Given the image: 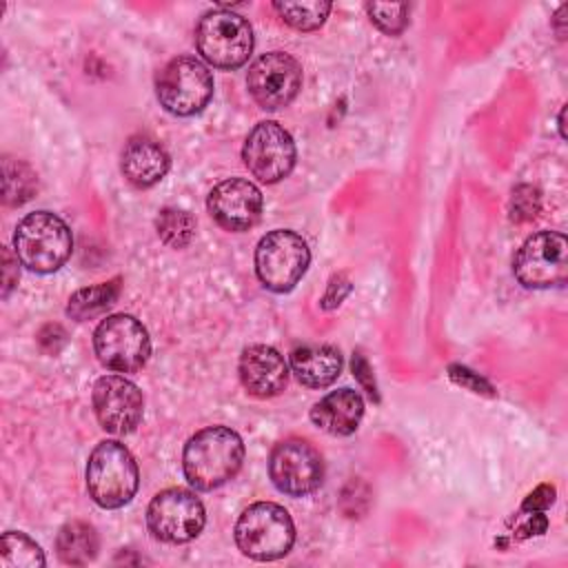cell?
<instances>
[{
  "mask_svg": "<svg viewBox=\"0 0 568 568\" xmlns=\"http://www.w3.org/2000/svg\"><path fill=\"white\" fill-rule=\"evenodd\" d=\"M42 548L20 530H7L0 539V566L2 568H40L44 566Z\"/></svg>",
  "mask_w": 568,
  "mask_h": 568,
  "instance_id": "obj_22",
  "label": "cell"
},
{
  "mask_svg": "<svg viewBox=\"0 0 568 568\" xmlns=\"http://www.w3.org/2000/svg\"><path fill=\"white\" fill-rule=\"evenodd\" d=\"M331 2L315 0V2H273V9L280 18L297 29V31H315L324 24L326 16L331 13Z\"/></svg>",
  "mask_w": 568,
  "mask_h": 568,
  "instance_id": "obj_24",
  "label": "cell"
},
{
  "mask_svg": "<svg viewBox=\"0 0 568 568\" xmlns=\"http://www.w3.org/2000/svg\"><path fill=\"white\" fill-rule=\"evenodd\" d=\"M237 548L255 561H273L295 544V524L288 510L273 501H257L242 510L235 521Z\"/></svg>",
  "mask_w": 568,
  "mask_h": 568,
  "instance_id": "obj_4",
  "label": "cell"
},
{
  "mask_svg": "<svg viewBox=\"0 0 568 568\" xmlns=\"http://www.w3.org/2000/svg\"><path fill=\"white\" fill-rule=\"evenodd\" d=\"M568 11V7L564 4L557 13H555V18H552V27H555V31H557V36L564 40V29H561V22H564V13Z\"/></svg>",
  "mask_w": 568,
  "mask_h": 568,
  "instance_id": "obj_32",
  "label": "cell"
},
{
  "mask_svg": "<svg viewBox=\"0 0 568 568\" xmlns=\"http://www.w3.org/2000/svg\"><path fill=\"white\" fill-rule=\"evenodd\" d=\"M244 464V442L229 426L197 430L182 453L186 481L195 490H213L233 479Z\"/></svg>",
  "mask_w": 568,
  "mask_h": 568,
  "instance_id": "obj_1",
  "label": "cell"
},
{
  "mask_svg": "<svg viewBox=\"0 0 568 568\" xmlns=\"http://www.w3.org/2000/svg\"><path fill=\"white\" fill-rule=\"evenodd\" d=\"M262 191L244 178H229L215 184L206 197L211 217L226 231H248L262 215Z\"/></svg>",
  "mask_w": 568,
  "mask_h": 568,
  "instance_id": "obj_15",
  "label": "cell"
},
{
  "mask_svg": "<svg viewBox=\"0 0 568 568\" xmlns=\"http://www.w3.org/2000/svg\"><path fill=\"white\" fill-rule=\"evenodd\" d=\"M311 262L308 244L288 229L266 233L255 246L257 280L273 293H288L304 277Z\"/></svg>",
  "mask_w": 568,
  "mask_h": 568,
  "instance_id": "obj_7",
  "label": "cell"
},
{
  "mask_svg": "<svg viewBox=\"0 0 568 568\" xmlns=\"http://www.w3.org/2000/svg\"><path fill=\"white\" fill-rule=\"evenodd\" d=\"M73 235L67 222L51 211L24 215L13 231V253L33 273H53L71 257Z\"/></svg>",
  "mask_w": 568,
  "mask_h": 568,
  "instance_id": "obj_2",
  "label": "cell"
},
{
  "mask_svg": "<svg viewBox=\"0 0 568 568\" xmlns=\"http://www.w3.org/2000/svg\"><path fill=\"white\" fill-rule=\"evenodd\" d=\"M364 417V399L353 388H337L311 408V422L328 435H353Z\"/></svg>",
  "mask_w": 568,
  "mask_h": 568,
  "instance_id": "obj_18",
  "label": "cell"
},
{
  "mask_svg": "<svg viewBox=\"0 0 568 568\" xmlns=\"http://www.w3.org/2000/svg\"><path fill=\"white\" fill-rule=\"evenodd\" d=\"M246 89L266 111L288 106L302 89V64L286 51L262 53L248 67Z\"/></svg>",
  "mask_w": 568,
  "mask_h": 568,
  "instance_id": "obj_13",
  "label": "cell"
},
{
  "mask_svg": "<svg viewBox=\"0 0 568 568\" xmlns=\"http://www.w3.org/2000/svg\"><path fill=\"white\" fill-rule=\"evenodd\" d=\"M120 277H113L109 282L95 284V286H87L75 291L69 297L67 304V315L75 322H84L91 320L95 315H100L102 311H106L111 304H115L118 295H120Z\"/></svg>",
  "mask_w": 568,
  "mask_h": 568,
  "instance_id": "obj_21",
  "label": "cell"
},
{
  "mask_svg": "<svg viewBox=\"0 0 568 568\" xmlns=\"http://www.w3.org/2000/svg\"><path fill=\"white\" fill-rule=\"evenodd\" d=\"M204 524V504L195 493L184 488L158 493L146 508V526L151 535L164 544H186L202 532Z\"/></svg>",
  "mask_w": 568,
  "mask_h": 568,
  "instance_id": "obj_10",
  "label": "cell"
},
{
  "mask_svg": "<svg viewBox=\"0 0 568 568\" xmlns=\"http://www.w3.org/2000/svg\"><path fill=\"white\" fill-rule=\"evenodd\" d=\"M564 115H566V109L559 111V133H561V138H566V131H564Z\"/></svg>",
  "mask_w": 568,
  "mask_h": 568,
  "instance_id": "obj_33",
  "label": "cell"
},
{
  "mask_svg": "<svg viewBox=\"0 0 568 568\" xmlns=\"http://www.w3.org/2000/svg\"><path fill=\"white\" fill-rule=\"evenodd\" d=\"M268 477L280 493L304 497L320 488L324 479V459L311 442L291 437L275 444L271 450Z\"/></svg>",
  "mask_w": 568,
  "mask_h": 568,
  "instance_id": "obj_11",
  "label": "cell"
},
{
  "mask_svg": "<svg viewBox=\"0 0 568 568\" xmlns=\"http://www.w3.org/2000/svg\"><path fill=\"white\" fill-rule=\"evenodd\" d=\"M539 206H541V197L535 186L519 184L513 189L510 204H508V213H510L513 222L521 224V222L532 220L539 213Z\"/></svg>",
  "mask_w": 568,
  "mask_h": 568,
  "instance_id": "obj_27",
  "label": "cell"
},
{
  "mask_svg": "<svg viewBox=\"0 0 568 568\" xmlns=\"http://www.w3.org/2000/svg\"><path fill=\"white\" fill-rule=\"evenodd\" d=\"M155 229L164 244H169L171 248H184L186 244H191L195 235V220L184 209L166 206L160 211L155 220Z\"/></svg>",
  "mask_w": 568,
  "mask_h": 568,
  "instance_id": "obj_25",
  "label": "cell"
},
{
  "mask_svg": "<svg viewBox=\"0 0 568 568\" xmlns=\"http://www.w3.org/2000/svg\"><path fill=\"white\" fill-rule=\"evenodd\" d=\"M288 366L300 384L308 388H326L339 377L344 359L337 346L304 344L291 351Z\"/></svg>",
  "mask_w": 568,
  "mask_h": 568,
  "instance_id": "obj_19",
  "label": "cell"
},
{
  "mask_svg": "<svg viewBox=\"0 0 568 568\" xmlns=\"http://www.w3.org/2000/svg\"><path fill=\"white\" fill-rule=\"evenodd\" d=\"M2 262H4V266H2V297H9V293L16 288L18 277H20V273H18L20 260H18L16 253H11V248L4 246L2 248Z\"/></svg>",
  "mask_w": 568,
  "mask_h": 568,
  "instance_id": "obj_29",
  "label": "cell"
},
{
  "mask_svg": "<svg viewBox=\"0 0 568 568\" xmlns=\"http://www.w3.org/2000/svg\"><path fill=\"white\" fill-rule=\"evenodd\" d=\"M240 382L248 395L266 399L280 395L288 384V364L284 355L266 344L246 346L240 355Z\"/></svg>",
  "mask_w": 568,
  "mask_h": 568,
  "instance_id": "obj_16",
  "label": "cell"
},
{
  "mask_svg": "<svg viewBox=\"0 0 568 568\" xmlns=\"http://www.w3.org/2000/svg\"><path fill=\"white\" fill-rule=\"evenodd\" d=\"M353 373H355V377L364 384V388H366V393L373 397V399H377V390H375V384H371L368 379H366V375L371 373V368H368V362L359 355V353H355L353 355Z\"/></svg>",
  "mask_w": 568,
  "mask_h": 568,
  "instance_id": "obj_31",
  "label": "cell"
},
{
  "mask_svg": "<svg viewBox=\"0 0 568 568\" xmlns=\"http://www.w3.org/2000/svg\"><path fill=\"white\" fill-rule=\"evenodd\" d=\"M242 160L253 178L264 184L284 180L297 160V149L291 133L275 120L257 122L244 140Z\"/></svg>",
  "mask_w": 568,
  "mask_h": 568,
  "instance_id": "obj_12",
  "label": "cell"
},
{
  "mask_svg": "<svg viewBox=\"0 0 568 568\" xmlns=\"http://www.w3.org/2000/svg\"><path fill=\"white\" fill-rule=\"evenodd\" d=\"M195 47L211 67L237 69L253 51V29L248 20L235 11L211 9L197 20Z\"/></svg>",
  "mask_w": 568,
  "mask_h": 568,
  "instance_id": "obj_5",
  "label": "cell"
},
{
  "mask_svg": "<svg viewBox=\"0 0 568 568\" xmlns=\"http://www.w3.org/2000/svg\"><path fill=\"white\" fill-rule=\"evenodd\" d=\"M140 486V470L129 448L115 439L100 442L87 462V490L100 508H122Z\"/></svg>",
  "mask_w": 568,
  "mask_h": 568,
  "instance_id": "obj_3",
  "label": "cell"
},
{
  "mask_svg": "<svg viewBox=\"0 0 568 568\" xmlns=\"http://www.w3.org/2000/svg\"><path fill=\"white\" fill-rule=\"evenodd\" d=\"M155 95L169 113L180 118L195 115L213 98V75L202 60L178 55L158 73Z\"/></svg>",
  "mask_w": 568,
  "mask_h": 568,
  "instance_id": "obj_6",
  "label": "cell"
},
{
  "mask_svg": "<svg viewBox=\"0 0 568 568\" xmlns=\"http://www.w3.org/2000/svg\"><path fill=\"white\" fill-rule=\"evenodd\" d=\"M55 550L62 564L84 566L98 557L100 537L87 521H69L58 530Z\"/></svg>",
  "mask_w": 568,
  "mask_h": 568,
  "instance_id": "obj_20",
  "label": "cell"
},
{
  "mask_svg": "<svg viewBox=\"0 0 568 568\" xmlns=\"http://www.w3.org/2000/svg\"><path fill=\"white\" fill-rule=\"evenodd\" d=\"M93 413L100 426L111 435L133 433L144 415L142 390L124 375H104L91 390Z\"/></svg>",
  "mask_w": 568,
  "mask_h": 568,
  "instance_id": "obj_14",
  "label": "cell"
},
{
  "mask_svg": "<svg viewBox=\"0 0 568 568\" xmlns=\"http://www.w3.org/2000/svg\"><path fill=\"white\" fill-rule=\"evenodd\" d=\"M513 273L526 288L561 286L568 275V240L557 231L530 235L513 260Z\"/></svg>",
  "mask_w": 568,
  "mask_h": 568,
  "instance_id": "obj_9",
  "label": "cell"
},
{
  "mask_svg": "<svg viewBox=\"0 0 568 568\" xmlns=\"http://www.w3.org/2000/svg\"><path fill=\"white\" fill-rule=\"evenodd\" d=\"M555 501V488L544 484L539 486L535 493L528 495V499L524 501V510H532V513H541L544 508H548Z\"/></svg>",
  "mask_w": 568,
  "mask_h": 568,
  "instance_id": "obj_30",
  "label": "cell"
},
{
  "mask_svg": "<svg viewBox=\"0 0 568 568\" xmlns=\"http://www.w3.org/2000/svg\"><path fill=\"white\" fill-rule=\"evenodd\" d=\"M171 166L166 149L149 135H131L120 155L122 175L140 189L158 184Z\"/></svg>",
  "mask_w": 568,
  "mask_h": 568,
  "instance_id": "obj_17",
  "label": "cell"
},
{
  "mask_svg": "<svg viewBox=\"0 0 568 568\" xmlns=\"http://www.w3.org/2000/svg\"><path fill=\"white\" fill-rule=\"evenodd\" d=\"M351 288H353V286H351V280H348L344 273L333 275L331 282H328V288H326V293H324V297H322V308H324V311H331V308L339 306L342 300L351 293Z\"/></svg>",
  "mask_w": 568,
  "mask_h": 568,
  "instance_id": "obj_28",
  "label": "cell"
},
{
  "mask_svg": "<svg viewBox=\"0 0 568 568\" xmlns=\"http://www.w3.org/2000/svg\"><path fill=\"white\" fill-rule=\"evenodd\" d=\"M100 364L115 373H138L151 355V337L140 320L126 313L104 317L93 333Z\"/></svg>",
  "mask_w": 568,
  "mask_h": 568,
  "instance_id": "obj_8",
  "label": "cell"
},
{
  "mask_svg": "<svg viewBox=\"0 0 568 568\" xmlns=\"http://www.w3.org/2000/svg\"><path fill=\"white\" fill-rule=\"evenodd\" d=\"M38 191V175L22 160H2V200L9 206L24 204Z\"/></svg>",
  "mask_w": 568,
  "mask_h": 568,
  "instance_id": "obj_23",
  "label": "cell"
},
{
  "mask_svg": "<svg viewBox=\"0 0 568 568\" xmlns=\"http://www.w3.org/2000/svg\"><path fill=\"white\" fill-rule=\"evenodd\" d=\"M366 11L371 20L388 36H399L408 24V2H368Z\"/></svg>",
  "mask_w": 568,
  "mask_h": 568,
  "instance_id": "obj_26",
  "label": "cell"
}]
</instances>
